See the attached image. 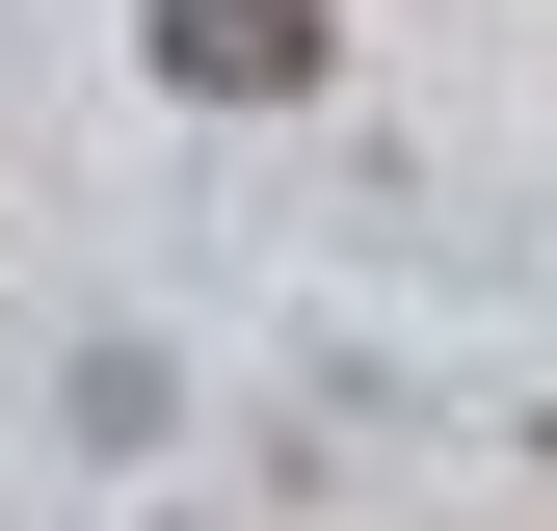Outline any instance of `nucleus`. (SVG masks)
Listing matches in <instances>:
<instances>
[{
    "label": "nucleus",
    "mask_w": 557,
    "mask_h": 531,
    "mask_svg": "<svg viewBox=\"0 0 557 531\" xmlns=\"http://www.w3.org/2000/svg\"><path fill=\"white\" fill-rule=\"evenodd\" d=\"M160 81L186 107H293L319 81V0H160Z\"/></svg>",
    "instance_id": "nucleus-1"
}]
</instances>
